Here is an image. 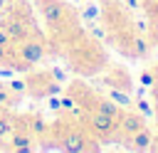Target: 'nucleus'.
I'll use <instances>...</instances> for the list:
<instances>
[{
    "instance_id": "obj_1",
    "label": "nucleus",
    "mask_w": 158,
    "mask_h": 153,
    "mask_svg": "<svg viewBox=\"0 0 158 153\" xmlns=\"http://www.w3.org/2000/svg\"><path fill=\"white\" fill-rule=\"evenodd\" d=\"M37 7H40L42 20L47 22V27H52V30L62 27V22H64V10H62V5H59L57 0H37Z\"/></svg>"
},
{
    "instance_id": "obj_2",
    "label": "nucleus",
    "mask_w": 158,
    "mask_h": 153,
    "mask_svg": "<svg viewBox=\"0 0 158 153\" xmlns=\"http://www.w3.org/2000/svg\"><path fill=\"white\" fill-rule=\"evenodd\" d=\"M20 57H22V62H27V64H40V62H42V57H44V49H42V44H40V42H35V39H30V42H25V39H22Z\"/></svg>"
},
{
    "instance_id": "obj_3",
    "label": "nucleus",
    "mask_w": 158,
    "mask_h": 153,
    "mask_svg": "<svg viewBox=\"0 0 158 153\" xmlns=\"http://www.w3.org/2000/svg\"><path fill=\"white\" fill-rule=\"evenodd\" d=\"M5 32H7L10 42H22V39H27V30H25V25H22L20 20H7V22H5Z\"/></svg>"
},
{
    "instance_id": "obj_4",
    "label": "nucleus",
    "mask_w": 158,
    "mask_h": 153,
    "mask_svg": "<svg viewBox=\"0 0 158 153\" xmlns=\"http://www.w3.org/2000/svg\"><path fill=\"white\" fill-rule=\"evenodd\" d=\"M67 151H72V153H77V151H84L86 148V138H84V133H79V131H69L67 136H64V143H62Z\"/></svg>"
},
{
    "instance_id": "obj_5",
    "label": "nucleus",
    "mask_w": 158,
    "mask_h": 153,
    "mask_svg": "<svg viewBox=\"0 0 158 153\" xmlns=\"http://www.w3.org/2000/svg\"><path fill=\"white\" fill-rule=\"evenodd\" d=\"M91 126H94V131H99V133H111V128H114V116L96 111V114L91 116Z\"/></svg>"
},
{
    "instance_id": "obj_6",
    "label": "nucleus",
    "mask_w": 158,
    "mask_h": 153,
    "mask_svg": "<svg viewBox=\"0 0 158 153\" xmlns=\"http://www.w3.org/2000/svg\"><path fill=\"white\" fill-rule=\"evenodd\" d=\"M151 141H153V136H151V131H146V128H141V131L133 133V148H136V151H148V148H151Z\"/></svg>"
},
{
    "instance_id": "obj_7",
    "label": "nucleus",
    "mask_w": 158,
    "mask_h": 153,
    "mask_svg": "<svg viewBox=\"0 0 158 153\" xmlns=\"http://www.w3.org/2000/svg\"><path fill=\"white\" fill-rule=\"evenodd\" d=\"M121 128L126 131V133H136V131H141L143 128V121H141V116H126L123 121H121Z\"/></svg>"
},
{
    "instance_id": "obj_8",
    "label": "nucleus",
    "mask_w": 158,
    "mask_h": 153,
    "mask_svg": "<svg viewBox=\"0 0 158 153\" xmlns=\"http://www.w3.org/2000/svg\"><path fill=\"white\" fill-rule=\"evenodd\" d=\"M12 146H15L17 151L27 153V151H30V136H27V133H15V136H12Z\"/></svg>"
},
{
    "instance_id": "obj_9",
    "label": "nucleus",
    "mask_w": 158,
    "mask_h": 153,
    "mask_svg": "<svg viewBox=\"0 0 158 153\" xmlns=\"http://www.w3.org/2000/svg\"><path fill=\"white\" fill-rule=\"evenodd\" d=\"M109 99H111V101H116V104H123V106H128V104H131L128 94H123V91H118V89L109 91Z\"/></svg>"
},
{
    "instance_id": "obj_10",
    "label": "nucleus",
    "mask_w": 158,
    "mask_h": 153,
    "mask_svg": "<svg viewBox=\"0 0 158 153\" xmlns=\"http://www.w3.org/2000/svg\"><path fill=\"white\" fill-rule=\"evenodd\" d=\"M99 111H101V114H109V116H114V118H116V114H118L116 106H114L109 99H106V101H99Z\"/></svg>"
},
{
    "instance_id": "obj_11",
    "label": "nucleus",
    "mask_w": 158,
    "mask_h": 153,
    "mask_svg": "<svg viewBox=\"0 0 158 153\" xmlns=\"http://www.w3.org/2000/svg\"><path fill=\"white\" fill-rule=\"evenodd\" d=\"M133 49H136V54H138V57H146V54H148L146 39H141V37H138V39H133Z\"/></svg>"
},
{
    "instance_id": "obj_12",
    "label": "nucleus",
    "mask_w": 158,
    "mask_h": 153,
    "mask_svg": "<svg viewBox=\"0 0 158 153\" xmlns=\"http://www.w3.org/2000/svg\"><path fill=\"white\" fill-rule=\"evenodd\" d=\"M141 84H143V86H153V84H156V74H153V72H143V74H141Z\"/></svg>"
},
{
    "instance_id": "obj_13",
    "label": "nucleus",
    "mask_w": 158,
    "mask_h": 153,
    "mask_svg": "<svg viewBox=\"0 0 158 153\" xmlns=\"http://www.w3.org/2000/svg\"><path fill=\"white\" fill-rule=\"evenodd\" d=\"M7 133H10V121L5 116H0V138H5Z\"/></svg>"
},
{
    "instance_id": "obj_14",
    "label": "nucleus",
    "mask_w": 158,
    "mask_h": 153,
    "mask_svg": "<svg viewBox=\"0 0 158 153\" xmlns=\"http://www.w3.org/2000/svg\"><path fill=\"white\" fill-rule=\"evenodd\" d=\"M32 128H35V133H42V131H44V121H42L40 116H35V118H32Z\"/></svg>"
},
{
    "instance_id": "obj_15",
    "label": "nucleus",
    "mask_w": 158,
    "mask_h": 153,
    "mask_svg": "<svg viewBox=\"0 0 158 153\" xmlns=\"http://www.w3.org/2000/svg\"><path fill=\"white\" fill-rule=\"evenodd\" d=\"M0 44H2V47H7V44H10V37H7V32H5V30H0Z\"/></svg>"
},
{
    "instance_id": "obj_16",
    "label": "nucleus",
    "mask_w": 158,
    "mask_h": 153,
    "mask_svg": "<svg viewBox=\"0 0 158 153\" xmlns=\"http://www.w3.org/2000/svg\"><path fill=\"white\" fill-rule=\"evenodd\" d=\"M0 104H10V91L0 89Z\"/></svg>"
},
{
    "instance_id": "obj_17",
    "label": "nucleus",
    "mask_w": 158,
    "mask_h": 153,
    "mask_svg": "<svg viewBox=\"0 0 158 153\" xmlns=\"http://www.w3.org/2000/svg\"><path fill=\"white\" fill-rule=\"evenodd\" d=\"M10 89H12V91H22V89H25V81H12Z\"/></svg>"
},
{
    "instance_id": "obj_18",
    "label": "nucleus",
    "mask_w": 158,
    "mask_h": 153,
    "mask_svg": "<svg viewBox=\"0 0 158 153\" xmlns=\"http://www.w3.org/2000/svg\"><path fill=\"white\" fill-rule=\"evenodd\" d=\"M138 109H141L143 114H148V116H151V106H148L146 101H138Z\"/></svg>"
},
{
    "instance_id": "obj_19",
    "label": "nucleus",
    "mask_w": 158,
    "mask_h": 153,
    "mask_svg": "<svg viewBox=\"0 0 158 153\" xmlns=\"http://www.w3.org/2000/svg\"><path fill=\"white\" fill-rule=\"evenodd\" d=\"M72 104H74L72 99H59V106H64V109H72Z\"/></svg>"
},
{
    "instance_id": "obj_20",
    "label": "nucleus",
    "mask_w": 158,
    "mask_h": 153,
    "mask_svg": "<svg viewBox=\"0 0 158 153\" xmlns=\"http://www.w3.org/2000/svg\"><path fill=\"white\" fill-rule=\"evenodd\" d=\"M52 74H54L59 81H64V72H62V69H52Z\"/></svg>"
},
{
    "instance_id": "obj_21",
    "label": "nucleus",
    "mask_w": 158,
    "mask_h": 153,
    "mask_svg": "<svg viewBox=\"0 0 158 153\" xmlns=\"http://www.w3.org/2000/svg\"><path fill=\"white\" fill-rule=\"evenodd\" d=\"M49 109H59V99H49Z\"/></svg>"
},
{
    "instance_id": "obj_22",
    "label": "nucleus",
    "mask_w": 158,
    "mask_h": 153,
    "mask_svg": "<svg viewBox=\"0 0 158 153\" xmlns=\"http://www.w3.org/2000/svg\"><path fill=\"white\" fill-rule=\"evenodd\" d=\"M0 62H5V47L0 44Z\"/></svg>"
},
{
    "instance_id": "obj_23",
    "label": "nucleus",
    "mask_w": 158,
    "mask_h": 153,
    "mask_svg": "<svg viewBox=\"0 0 158 153\" xmlns=\"http://www.w3.org/2000/svg\"><path fill=\"white\" fill-rule=\"evenodd\" d=\"M153 30H156V35H158V17H156V22H153Z\"/></svg>"
},
{
    "instance_id": "obj_24",
    "label": "nucleus",
    "mask_w": 158,
    "mask_h": 153,
    "mask_svg": "<svg viewBox=\"0 0 158 153\" xmlns=\"http://www.w3.org/2000/svg\"><path fill=\"white\" fill-rule=\"evenodd\" d=\"M2 5H5V0H0V7H2Z\"/></svg>"
},
{
    "instance_id": "obj_25",
    "label": "nucleus",
    "mask_w": 158,
    "mask_h": 153,
    "mask_svg": "<svg viewBox=\"0 0 158 153\" xmlns=\"http://www.w3.org/2000/svg\"><path fill=\"white\" fill-rule=\"evenodd\" d=\"M156 114H158V104H156Z\"/></svg>"
},
{
    "instance_id": "obj_26",
    "label": "nucleus",
    "mask_w": 158,
    "mask_h": 153,
    "mask_svg": "<svg viewBox=\"0 0 158 153\" xmlns=\"http://www.w3.org/2000/svg\"><path fill=\"white\" fill-rule=\"evenodd\" d=\"M77 2H79V0H77Z\"/></svg>"
}]
</instances>
